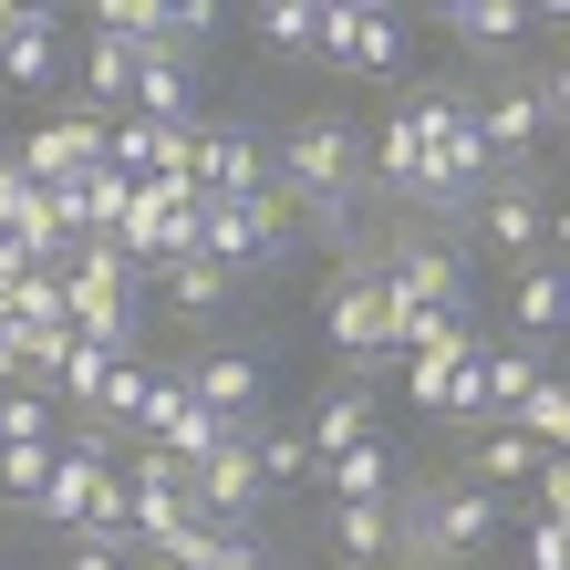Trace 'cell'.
Masks as SVG:
<instances>
[{
	"label": "cell",
	"mask_w": 570,
	"mask_h": 570,
	"mask_svg": "<svg viewBox=\"0 0 570 570\" xmlns=\"http://www.w3.org/2000/svg\"><path fill=\"white\" fill-rule=\"evenodd\" d=\"M509 312H519V332H560V312H570V281H560V259H529L519 271V291H509Z\"/></svg>",
	"instance_id": "obj_20"
},
{
	"label": "cell",
	"mask_w": 570,
	"mask_h": 570,
	"mask_svg": "<svg viewBox=\"0 0 570 570\" xmlns=\"http://www.w3.org/2000/svg\"><path fill=\"white\" fill-rule=\"evenodd\" d=\"M0 446H62V435H52V394L0 384Z\"/></svg>",
	"instance_id": "obj_24"
},
{
	"label": "cell",
	"mask_w": 570,
	"mask_h": 570,
	"mask_svg": "<svg viewBox=\"0 0 570 570\" xmlns=\"http://www.w3.org/2000/svg\"><path fill=\"white\" fill-rule=\"evenodd\" d=\"M218 550H228V529H208V519H187L177 540H156V550H146V570H218Z\"/></svg>",
	"instance_id": "obj_26"
},
{
	"label": "cell",
	"mask_w": 570,
	"mask_h": 570,
	"mask_svg": "<svg viewBox=\"0 0 570 570\" xmlns=\"http://www.w3.org/2000/svg\"><path fill=\"white\" fill-rule=\"evenodd\" d=\"M259 353H208V363H187V405L197 415H218V425H249L259 415Z\"/></svg>",
	"instance_id": "obj_11"
},
{
	"label": "cell",
	"mask_w": 570,
	"mask_h": 570,
	"mask_svg": "<svg viewBox=\"0 0 570 570\" xmlns=\"http://www.w3.org/2000/svg\"><path fill=\"white\" fill-rule=\"evenodd\" d=\"M249 456H259V488H322V466H312V435L301 425H271V415H249Z\"/></svg>",
	"instance_id": "obj_15"
},
{
	"label": "cell",
	"mask_w": 570,
	"mask_h": 570,
	"mask_svg": "<svg viewBox=\"0 0 570 570\" xmlns=\"http://www.w3.org/2000/svg\"><path fill=\"white\" fill-rule=\"evenodd\" d=\"M62 570H136V560H115V550H94V540H73V550H62Z\"/></svg>",
	"instance_id": "obj_30"
},
{
	"label": "cell",
	"mask_w": 570,
	"mask_h": 570,
	"mask_svg": "<svg viewBox=\"0 0 570 570\" xmlns=\"http://www.w3.org/2000/svg\"><path fill=\"white\" fill-rule=\"evenodd\" d=\"M187 187L208 197V208H228V197H259V187H271V146H259V125H239V115H218V125H197V156H187Z\"/></svg>",
	"instance_id": "obj_6"
},
{
	"label": "cell",
	"mask_w": 570,
	"mask_h": 570,
	"mask_svg": "<svg viewBox=\"0 0 570 570\" xmlns=\"http://www.w3.org/2000/svg\"><path fill=\"white\" fill-rule=\"evenodd\" d=\"M301 435H312V466H332L343 446H363V435H374V394H363V384H332Z\"/></svg>",
	"instance_id": "obj_17"
},
{
	"label": "cell",
	"mask_w": 570,
	"mask_h": 570,
	"mask_svg": "<svg viewBox=\"0 0 570 570\" xmlns=\"http://www.w3.org/2000/svg\"><path fill=\"white\" fill-rule=\"evenodd\" d=\"M291 197L281 187H259V197H228V208H208V239H197V259H218L228 281H249V271H281L291 259Z\"/></svg>",
	"instance_id": "obj_3"
},
{
	"label": "cell",
	"mask_w": 570,
	"mask_h": 570,
	"mask_svg": "<svg viewBox=\"0 0 570 570\" xmlns=\"http://www.w3.org/2000/svg\"><path fill=\"white\" fill-rule=\"evenodd\" d=\"M509 425H519L540 456H560V435H570V384H560V374H540V384L519 394V415H509Z\"/></svg>",
	"instance_id": "obj_22"
},
{
	"label": "cell",
	"mask_w": 570,
	"mask_h": 570,
	"mask_svg": "<svg viewBox=\"0 0 570 570\" xmlns=\"http://www.w3.org/2000/svg\"><path fill=\"white\" fill-rule=\"evenodd\" d=\"M259 42L271 52H322V0H271L259 11Z\"/></svg>",
	"instance_id": "obj_25"
},
{
	"label": "cell",
	"mask_w": 570,
	"mask_h": 570,
	"mask_svg": "<svg viewBox=\"0 0 570 570\" xmlns=\"http://www.w3.org/2000/svg\"><path fill=\"white\" fill-rule=\"evenodd\" d=\"M271 187L291 208L312 197H363V125L353 115H291L281 146H271Z\"/></svg>",
	"instance_id": "obj_2"
},
{
	"label": "cell",
	"mask_w": 570,
	"mask_h": 570,
	"mask_svg": "<svg viewBox=\"0 0 570 570\" xmlns=\"http://www.w3.org/2000/svg\"><path fill=\"white\" fill-rule=\"evenodd\" d=\"M259 498H271V488H259V456H249V425L228 435L218 456H197V466H187V519H208V529H228V540H239V529L259 519Z\"/></svg>",
	"instance_id": "obj_7"
},
{
	"label": "cell",
	"mask_w": 570,
	"mask_h": 570,
	"mask_svg": "<svg viewBox=\"0 0 570 570\" xmlns=\"http://www.w3.org/2000/svg\"><path fill=\"white\" fill-rule=\"evenodd\" d=\"M405 498L394 509V560L405 570H456V560H488L498 529H509V498H488L478 478H394Z\"/></svg>",
	"instance_id": "obj_1"
},
{
	"label": "cell",
	"mask_w": 570,
	"mask_h": 570,
	"mask_svg": "<svg viewBox=\"0 0 570 570\" xmlns=\"http://www.w3.org/2000/svg\"><path fill=\"white\" fill-rule=\"evenodd\" d=\"M456 478H478L488 498H509V488H529V478H540V446H529L519 425H488V435H478V456H466Z\"/></svg>",
	"instance_id": "obj_18"
},
{
	"label": "cell",
	"mask_w": 570,
	"mask_h": 570,
	"mask_svg": "<svg viewBox=\"0 0 570 570\" xmlns=\"http://www.w3.org/2000/svg\"><path fill=\"white\" fill-rule=\"evenodd\" d=\"M11 21H21V11H0V42H11Z\"/></svg>",
	"instance_id": "obj_31"
},
{
	"label": "cell",
	"mask_w": 570,
	"mask_h": 570,
	"mask_svg": "<svg viewBox=\"0 0 570 570\" xmlns=\"http://www.w3.org/2000/svg\"><path fill=\"white\" fill-rule=\"evenodd\" d=\"M519 560H529V570H570V540H560V519H540V509H529V540H519Z\"/></svg>",
	"instance_id": "obj_29"
},
{
	"label": "cell",
	"mask_w": 570,
	"mask_h": 570,
	"mask_svg": "<svg viewBox=\"0 0 570 570\" xmlns=\"http://www.w3.org/2000/svg\"><path fill=\"white\" fill-rule=\"evenodd\" d=\"M332 550H343L353 570H384L394 560V509L374 498V509H332Z\"/></svg>",
	"instance_id": "obj_21"
},
{
	"label": "cell",
	"mask_w": 570,
	"mask_h": 570,
	"mask_svg": "<svg viewBox=\"0 0 570 570\" xmlns=\"http://www.w3.org/2000/svg\"><path fill=\"white\" fill-rule=\"evenodd\" d=\"M322 62L353 73V83H394V73H405V11H374V0L322 11Z\"/></svg>",
	"instance_id": "obj_5"
},
{
	"label": "cell",
	"mask_w": 570,
	"mask_h": 570,
	"mask_svg": "<svg viewBox=\"0 0 570 570\" xmlns=\"http://www.w3.org/2000/svg\"><path fill=\"white\" fill-rule=\"evenodd\" d=\"M446 31H456V42H478V52H509L519 31H529V11H519V0H456Z\"/></svg>",
	"instance_id": "obj_23"
},
{
	"label": "cell",
	"mask_w": 570,
	"mask_h": 570,
	"mask_svg": "<svg viewBox=\"0 0 570 570\" xmlns=\"http://www.w3.org/2000/svg\"><path fill=\"white\" fill-rule=\"evenodd\" d=\"M322 488H332V509H374V498H394V446H384V435L343 446V456L322 466Z\"/></svg>",
	"instance_id": "obj_14"
},
{
	"label": "cell",
	"mask_w": 570,
	"mask_h": 570,
	"mask_svg": "<svg viewBox=\"0 0 570 570\" xmlns=\"http://www.w3.org/2000/svg\"><path fill=\"white\" fill-rule=\"evenodd\" d=\"M540 374H550V353H540V343H488V363H478V384H488V415L509 425V415H519V394L540 384Z\"/></svg>",
	"instance_id": "obj_19"
},
{
	"label": "cell",
	"mask_w": 570,
	"mask_h": 570,
	"mask_svg": "<svg viewBox=\"0 0 570 570\" xmlns=\"http://www.w3.org/2000/svg\"><path fill=\"white\" fill-rule=\"evenodd\" d=\"M0 301H11V322H21V332H31V322H62V281H52V271L0 281Z\"/></svg>",
	"instance_id": "obj_27"
},
{
	"label": "cell",
	"mask_w": 570,
	"mask_h": 570,
	"mask_svg": "<svg viewBox=\"0 0 570 570\" xmlns=\"http://www.w3.org/2000/svg\"><path fill=\"white\" fill-rule=\"evenodd\" d=\"M156 291H166V312L197 332V322H218V312H228V291H239V281H228L218 259H166V271H156Z\"/></svg>",
	"instance_id": "obj_16"
},
{
	"label": "cell",
	"mask_w": 570,
	"mask_h": 570,
	"mask_svg": "<svg viewBox=\"0 0 570 570\" xmlns=\"http://www.w3.org/2000/svg\"><path fill=\"white\" fill-rule=\"evenodd\" d=\"M115 478H125V540H136V560L187 529V466H177V456L136 446V466H115Z\"/></svg>",
	"instance_id": "obj_8"
},
{
	"label": "cell",
	"mask_w": 570,
	"mask_h": 570,
	"mask_svg": "<svg viewBox=\"0 0 570 570\" xmlns=\"http://www.w3.org/2000/svg\"><path fill=\"white\" fill-rule=\"evenodd\" d=\"M42 478H52V446H0V498H42Z\"/></svg>",
	"instance_id": "obj_28"
},
{
	"label": "cell",
	"mask_w": 570,
	"mask_h": 570,
	"mask_svg": "<svg viewBox=\"0 0 570 570\" xmlns=\"http://www.w3.org/2000/svg\"><path fill=\"white\" fill-rule=\"evenodd\" d=\"M322 332H332V353H343L353 374L405 363V353H394V301H384L374 271H332V291H322Z\"/></svg>",
	"instance_id": "obj_4"
},
{
	"label": "cell",
	"mask_w": 570,
	"mask_h": 570,
	"mask_svg": "<svg viewBox=\"0 0 570 570\" xmlns=\"http://www.w3.org/2000/svg\"><path fill=\"white\" fill-rule=\"evenodd\" d=\"M0 83H11V94H52V83H62L52 11H21V21H11V42H0Z\"/></svg>",
	"instance_id": "obj_13"
},
{
	"label": "cell",
	"mask_w": 570,
	"mask_h": 570,
	"mask_svg": "<svg viewBox=\"0 0 570 570\" xmlns=\"http://www.w3.org/2000/svg\"><path fill=\"white\" fill-rule=\"evenodd\" d=\"M83 166H105V125L94 115H52V125H31V136H11V177H31V187H62V177H83Z\"/></svg>",
	"instance_id": "obj_9"
},
{
	"label": "cell",
	"mask_w": 570,
	"mask_h": 570,
	"mask_svg": "<svg viewBox=\"0 0 570 570\" xmlns=\"http://www.w3.org/2000/svg\"><path fill=\"white\" fill-rule=\"evenodd\" d=\"M478 228H488V249H498V259H519V271H529V259H550V239H560V218H550L519 177H498V187L478 197Z\"/></svg>",
	"instance_id": "obj_10"
},
{
	"label": "cell",
	"mask_w": 570,
	"mask_h": 570,
	"mask_svg": "<svg viewBox=\"0 0 570 570\" xmlns=\"http://www.w3.org/2000/svg\"><path fill=\"white\" fill-rule=\"evenodd\" d=\"M125 115H146V125H197V52H146L136 62V94H125Z\"/></svg>",
	"instance_id": "obj_12"
},
{
	"label": "cell",
	"mask_w": 570,
	"mask_h": 570,
	"mask_svg": "<svg viewBox=\"0 0 570 570\" xmlns=\"http://www.w3.org/2000/svg\"><path fill=\"white\" fill-rule=\"evenodd\" d=\"M0 156H11V136H0Z\"/></svg>",
	"instance_id": "obj_32"
}]
</instances>
